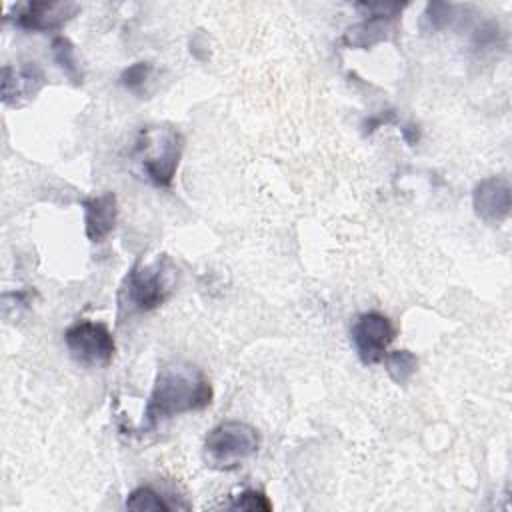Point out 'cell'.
I'll return each mask as SVG.
<instances>
[{
	"label": "cell",
	"instance_id": "obj_3",
	"mask_svg": "<svg viewBox=\"0 0 512 512\" xmlns=\"http://www.w3.org/2000/svg\"><path fill=\"white\" fill-rule=\"evenodd\" d=\"M184 150V136L174 126H146L134 144V160L148 182L170 188Z\"/></svg>",
	"mask_w": 512,
	"mask_h": 512
},
{
	"label": "cell",
	"instance_id": "obj_12",
	"mask_svg": "<svg viewBox=\"0 0 512 512\" xmlns=\"http://www.w3.org/2000/svg\"><path fill=\"white\" fill-rule=\"evenodd\" d=\"M52 56L56 60V64L64 70V74L78 86L82 84V70L78 64V56H76V48L74 44L66 38V36H56L52 40Z\"/></svg>",
	"mask_w": 512,
	"mask_h": 512
},
{
	"label": "cell",
	"instance_id": "obj_8",
	"mask_svg": "<svg viewBox=\"0 0 512 512\" xmlns=\"http://www.w3.org/2000/svg\"><path fill=\"white\" fill-rule=\"evenodd\" d=\"M80 6L76 2H26L14 8V24L32 30V32H48L62 28Z\"/></svg>",
	"mask_w": 512,
	"mask_h": 512
},
{
	"label": "cell",
	"instance_id": "obj_14",
	"mask_svg": "<svg viewBox=\"0 0 512 512\" xmlns=\"http://www.w3.org/2000/svg\"><path fill=\"white\" fill-rule=\"evenodd\" d=\"M124 508L136 512H168L172 510V504H168L164 496L156 492L152 486H138L128 494Z\"/></svg>",
	"mask_w": 512,
	"mask_h": 512
},
{
	"label": "cell",
	"instance_id": "obj_15",
	"mask_svg": "<svg viewBox=\"0 0 512 512\" xmlns=\"http://www.w3.org/2000/svg\"><path fill=\"white\" fill-rule=\"evenodd\" d=\"M454 20V6L446 2H430L422 14V28L428 32H438L450 26Z\"/></svg>",
	"mask_w": 512,
	"mask_h": 512
},
{
	"label": "cell",
	"instance_id": "obj_19",
	"mask_svg": "<svg viewBox=\"0 0 512 512\" xmlns=\"http://www.w3.org/2000/svg\"><path fill=\"white\" fill-rule=\"evenodd\" d=\"M402 136H404V140H406L408 144H416V140H418V130H416L414 126H406V128H402Z\"/></svg>",
	"mask_w": 512,
	"mask_h": 512
},
{
	"label": "cell",
	"instance_id": "obj_18",
	"mask_svg": "<svg viewBox=\"0 0 512 512\" xmlns=\"http://www.w3.org/2000/svg\"><path fill=\"white\" fill-rule=\"evenodd\" d=\"M394 120V112L392 110H384V112H380L378 116H370L366 122H364V134H370V132H374L376 128H380V126H384V124H388V122H392Z\"/></svg>",
	"mask_w": 512,
	"mask_h": 512
},
{
	"label": "cell",
	"instance_id": "obj_2",
	"mask_svg": "<svg viewBox=\"0 0 512 512\" xmlns=\"http://www.w3.org/2000/svg\"><path fill=\"white\" fill-rule=\"evenodd\" d=\"M176 288V266L166 254L152 260L138 258L126 272L118 290V308L132 312H150L162 306Z\"/></svg>",
	"mask_w": 512,
	"mask_h": 512
},
{
	"label": "cell",
	"instance_id": "obj_1",
	"mask_svg": "<svg viewBox=\"0 0 512 512\" xmlns=\"http://www.w3.org/2000/svg\"><path fill=\"white\" fill-rule=\"evenodd\" d=\"M214 398L208 376L190 362H172L158 370L152 392L144 406V428L162 420L210 406Z\"/></svg>",
	"mask_w": 512,
	"mask_h": 512
},
{
	"label": "cell",
	"instance_id": "obj_4",
	"mask_svg": "<svg viewBox=\"0 0 512 512\" xmlns=\"http://www.w3.org/2000/svg\"><path fill=\"white\" fill-rule=\"evenodd\" d=\"M260 448V434L254 426L240 420L216 424L204 438L202 456L214 470H234L252 458Z\"/></svg>",
	"mask_w": 512,
	"mask_h": 512
},
{
	"label": "cell",
	"instance_id": "obj_10",
	"mask_svg": "<svg viewBox=\"0 0 512 512\" xmlns=\"http://www.w3.org/2000/svg\"><path fill=\"white\" fill-rule=\"evenodd\" d=\"M84 234L90 242H104L118 222V200L114 192H102L82 200Z\"/></svg>",
	"mask_w": 512,
	"mask_h": 512
},
{
	"label": "cell",
	"instance_id": "obj_6",
	"mask_svg": "<svg viewBox=\"0 0 512 512\" xmlns=\"http://www.w3.org/2000/svg\"><path fill=\"white\" fill-rule=\"evenodd\" d=\"M394 336H396V330L388 320V316L374 310L360 314L350 328L352 346L360 362L366 366L378 364L384 360Z\"/></svg>",
	"mask_w": 512,
	"mask_h": 512
},
{
	"label": "cell",
	"instance_id": "obj_17",
	"mask_svg": "<svg viewBox=\"0 0 512 512\" xmlns=\"http://www.w3.org/2000/svg\"><path fill=\"white\" fill-rule=\"evenodd\" d=\"M150 74H152V64L140 60V62H134V64H130L128 68L122 70V74H120V84H122L126 90H130V92H138V90L146 84V80L150 78Z\"/></svg>",
	"mask_w": 512,
	"mask_h": 512
},
{
	"label": "cell",
	"instance_id": "obj_7",
	"mask_svg": "<svg viewBox=\"0 0 512 512\" xmlns=\"http://www.w3.org/2000/svg\"><path fill=\"white\" fill-rule=\"evenodd\" d=\"M472 208L488 224L504 222L512 208L510 182L504 176H488L476 182L472 190Z\"/></svg>",
	"mask_w": 512,
	"mask_h": 512
},
{
	"label": "cell",
	"instance_id": "obj_16",
	"mask_svg": "<svg viewBox=\"0 0 512 512\" xmlns=\"http://www.w3.org/2000/svg\"><path fill=\"white\" fill-rule=\"evenodd\" d=\"M226 508L246 510V512H270L272 502L260 490H244L238 496H232V500L226 504Z\"/></svg>",
	"mask_w": 512,
	"mask_h": 512
},
{
	"label": "cell",
	"instance_id": "obj_5",
	"mask_svg": "<svg viewBox=\"0 0 512 512\" xmlns=\"http://www.w3.org/2000/svg\"><path fill=\"white\" fill-rule=\"evenodd\" d=\"M68 352L86 366H102L114 358L116 342L106 324L94 320H78L64 332Z\"/></svg>",
	"mask_w": 512,
	"mask_h": 512
},
{
	"label": "cell",
	"instance_id": "obj_11",
	"mask_svg": "<svg viewBox=\"0 0 512 512\" xmlns=\"http://www.w3.org/2000/svg\"><path fill=\"white\" fill-rule=\"evenodd\" d=\"M392 20L388 18H376V16H366V20L350 26L344 36H342V44L350 46V48H360V50H368L384 40L390 38L392 34Z\"/></svg>",
	"mask_w": 512,
	"mask_h": 512
},
{
	"label": "cell",
	"instance_id": "obj_9",
	"mask_svg": "<svg viewBox=\"0 0 512 512\" xmlns=\"http://www.w3.org/2000/svg\"><path fill=\"white\" fill-rule=\"evenodd\" d=\"M46 76L34 62L22 64L20 68H2V102L6 106H24L44 88Z\"/></svg>",
	"mask_w": 512,
	"mask_h": 512
},
{
	"label": "cell",
	"instance_id": "obj_13",
	"mask_svg": "<svg viewBox=\"0 0 512 512\" xmlns=\"http://www.w3.org/2000/svg\"><path fill=\"white\" fill-rule=\"evenodd\" d=\"M384 368L396 384H406L418 370V358L410 350H394L384 356Z\"/></svg>",
	"mask_w": 512,
	"mask_h": 512
}]
</instances>
